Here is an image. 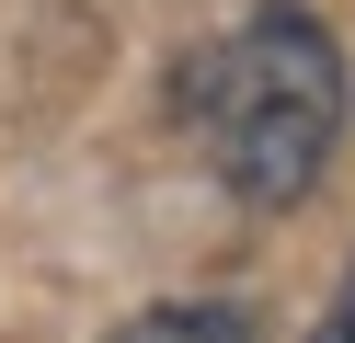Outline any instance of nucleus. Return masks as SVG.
<instances>
[{
    "label": "nucleus",
    "mask_w": 355,
    "mask_h": 343,
    "mask_svg": "<svg viewBox=\"0 0 355 343\" xmlns=\"http://www.w3.org/2000/svg\"><path fill=\"white\" fill-rule=\"evenodd\" d=\"M184 114L207 137L218 183L275 218V206H298L321 183L332 137H344V46L298 0H275V12H252L241 35H218L184 69Z\"/></svg>",
    "instance_id": "nucleus-1"
},
{
    "label": "nucleus",
    "mask_w": 355,
    "mask_h": 343,
    "mask_svg": "<svg viewBox=\"0 0 355 343\" xmlns=\"http://www.w3.org/2000/svg\"><path fill=\"white\" fill-rule=\"evenodd\" d=\"M103 343H252V320H241L230 297H149V309H126Z\"/></svg>",
    "instance_id": "nucleus-2"
},
{
    "label": "nucleus",
    "mask_w": 355,
    "mask_h": 343,
    "mask_svg": "<svg viewBox=\"0 0 355 343\" xmlns=\"http://www.w3.org/2000/svg\"><path fill=\"white\" fill-rule=\"evenodd\" d=\"M309 343H355V263H344V286H332V309H321V332Z\"/></svg>",
    "instance_id": "nucleus-3"
}]
</instances>
